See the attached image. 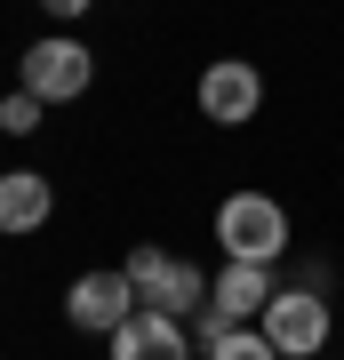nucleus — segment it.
<instances>
[{"label":"nucleus","instance_id":"f257e3e1","mask_svg":"<svg viewBox=\"0 0 344 360\" xmlns=\"http://www.w3.org/2000/svg\"><path fill=\"white\" fill-rule=\"evenodd\" d=\"M217 248L241 264H281L288 257V208L272 193H256V184H241V193L217 200Z\"/></svg>","mask_w":344,"mask_h":360},{"label":"nucleus","instance_id":"f03ea898","mask_svg":"<svg viewBox=\"0 0 344 360\" xmlns=\"http://www.w3.org/2000/svg\"><path fill=\"white\" fill-rule=\"evenodd\" d=\"M128 288H136V304L144 312H168V321H200L208 312V272L200 264H184V257H168V248H128Z\"/></svg>","mask_w":344,"mask_h":360},{"label":"nucleus","instance_id":"7ed1b4c3","mask_svg":"<svg viewBox=\"0 0 344 360\" xmlns=\"http://www.w3.org/2000/svg\"><path fill=\"white\" fill-rule=\"evenodd\" d=\"M272 264H241V257H224L217 264V281H208V312H200V336H217V328H248V321H265V304H272Z\"/></svg>","mask_w":344,"mask_h":360},{"label":"nucleus","instance_id":"20e7f679","mask_svg":"<svg viewBox=\"0 0 344 360\" xmlns=\"http://www.w3.org/2000/svg\"><path fill=\"white\" fill-rule=\"evenodd\" d=\"M256 328L281 345V360H320V352H329V296H320V288H281Z\"/></svg>","mask_w":344,"mask_h":360},{"label":"nucleus","instance_id":"39448f33","mask_svg":"<svg viewBox=\"0 0 344 360\" xmlns=\"http://www.w3.org/2000/svg\"><path fill=\"white\" fill-rule=\"evenodd\" d=\"M89 80H96V56L80 49V40L49 32V40H32V49H25V89H32L40 104H72V96H89Z\"/></svg>","mask_w":344,"mask_h":360},{"label":"nucleus","instance_id":"423d86ee","mask_svg":"<svg viewBox=\"0 0 344 360\" xmlns=\"http://www.w3.org/2000/svg\"><path fill=\"white\" fill-rule=\"evenodd\" d=\"M192 96H200V120H217V129H248L256 104H265V72H256L248 56H217Z\"/></svg>","mask_w":344,"mask_h":360},{"label":"nucleus","instance_id":"0eeeda50","mask_svg":"<svg viewBox=\"0 0 344 360\" xmlns=\"http://www.w3.org/2000/svg\"><path fill=\"white\" fill-rule=\"evenodd\" d=\"M64 312H72V328L113 336V328H128V312H136V288H128V272H80V281L64 288Z\"/></svg>","mask_w":344,"mask_h":360},{"label":"nucleus","instance_id":"6e6552de","mask_svg":"<svg viewBox=\"0 0 344 360\" xmlns=\"http://www.w3.org/2000/svg\"><path fill=\"white\" fill-rule=\"evenodd\" d=\"M113 345V360H192V336H184V321H168V312H128V328H113L104 336Z\"/></svg>","mask_w":344,"mask_h":360},{"label":"nucleus","instance_id":"1a4fd4ad","mask_svg":"<svg viewBox=\"0 0 344 360\" xmlns=\"http://www.w3.org/2000/svg\"><path fill=\"white\" fill-rule=\"evenodd\" d=\"M49 208H56L49 176H32V168L0 176V232H40V224H49Z\"/></svg>","mask_w":344,"mask_h":360},{"label":"nucleus","instance_id":"9d476101","mask_svg":"<svg viewBox=\"0 0 344 360\" xmlns=\"http://www.w3.org/2000/svg\"><path fill=\"white\" fill-rule=\"evenodd\" d=\"M200 352L208 360H281V345L265 328H217V336H200Z\"/></svg>","mask_w":344,"mask_h":360},{"label":"nucleus","instance_id":"9b49d317","mask_svg":"<svg viewBox=\"0 0 344 360\" xmlns=\"http://www.w3.org/2000/svg\"><path fill=\"white\" fill-rule=\"evenodd\" d=\"M40 120H49V104H40L32 89H16V96H0V129H8V136H32Z\"/></svg>","mask_w":344,"mask_h":360},{"label":"nucleus","instance_id":"f8f14e48","mask_svg":"<svg viewBox=\"0 0 344 360\" xmlns=\"http://www.w3.org/2000/svg\"><path fill=\"white\" fill-rule=\"evenodd\" d=\"M40 8H49L56 25H72V16H89V0H40Z\"/></svg>","mask_w":344,"mask_h":360}]
</instances>
